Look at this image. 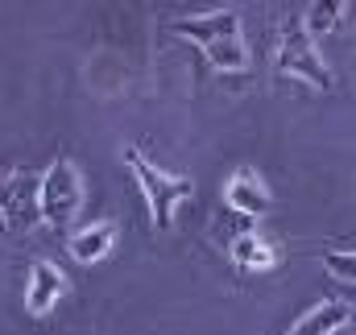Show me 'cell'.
I'll list each match as a JSON object with an SVG mask.
<instances>
[{"instance_id": "obj_1", "label": "cell", "mask_w": 356, "mask_h": 335, "mask_svg": "<svg viewBox=\"0 0 356 335\" xmlns=\"http://www.w3.org/2000/svg\"><path fill=\"white\" fill-rule=\"evenodd\" d=\"M178 38H191L207 63L216 71H245L249 67V50L241 42V17L232 8H220V13H203V17H182L170 25Z\"/></svg>"}, {"instance_id": "obj_2", "label": "cell", "mask_w": 356, "mask_h": 335, "mask_svg": "<svg viewBox=\"0 0 356 335\" xmlns=\"http://www.w3.org/2000/svg\"><path fill=\"white\" fill-rule=\"evenodd\" d=\"M124 166L129 174L137 178V186H141V195H145V203H149V220H154V228L158 232H170V224H175V207L182 199H191V178H178V174H166V170H158L141 149H124Z\"/></svg>"}, {"instance_id": "obj_3", "label": "cell", "mask_w": 356, "mask_h": 335, "mask_svg": "<svg viewBox=\"0 0 356 335\" xmlns=\"http://www.w3.org/2000/svg\"><path fill=\"white\" fill-rule=\"evenodd\" d=\"M83 207V178L75 162H54V166L42 174V186H38V211H42V224L50 228H67Z\"/></svg>"}, {"instance_id": "obj_4", "label": "cell", "mask_w": 356, "mask_h": 335, "mask_svg": "<svg viewBox=\"0 0 356 335\" xmlns=\"http://www.w3.org/2000/svg\"><path fill=\"white\" fill-rule=\"evenodd\" d=\"M277 75L302 79V83L319 87V91L332 87V71H327V63L319 58L315 42L307 38L302 21H286V29H282V42H277Z\"/></svg>"}, {"instance_id": "obj_5", "label": "cell", "mask_w": 356, "mask_h": 335, "mask_svg": "<svg viewBox=\"0 0 356 335\" xmlns=\"http://www.w3.org/2000/svg\"><path fill=\"white\" fill-rule=\"evenodd\" d=\"M38 186H42V178H33V174H4L0 178V215L13 232H29L33 224H42Z\"/></svg>"}, {"instance_id": "obj_6", "label": "cell", "mask_w": 356, "mask_h": 335, "mask_svg": "<svg viewBox=\"0 0 356 335\" xmlns=\"http://www.w3.org/2000/svg\"><path fill=\"white\" fill-rule=\"evenodd\" d=\"M224 203L232 211H241V215H266L273 207V195H269L266 178L257 170H236L228 178V186H224Z\"/></svg>"}, {"instance_id": "obj_7", "label": "cell", "mask_w": 356, "mask_h": 335, "mask_svg": "<svg viewBox=\"0 0 356 335\" xmlns=\"http://www.w3.org/2000/svg\"><path fill=\"white\" fill-rule=\"evenodd\" d=\"M63 294H67L63 269L50 265V261H38V265L29 269V286H25V307H29V315H46Z\"/></svg>"}, {"instance_id": "obj_8", "label": "cell", "mask_w": 356, "mask_h": 335, "mask_svg": "<svg viewBox=\"0 0 356 335\" xmlns=\"http://www.w3.org/2000/svg\"><path fill=\"white\" fill-rule=\"evenodd\" d=\"M116 224L112 220H95L88 228H79L75 236H71V256L75 261H83V265H95V261H104L108 252L116 249Z\"/></svg>"}, {"instance_id": "obj_9", "label": "cell", "mask_w": 356, "mask_h": 335, "mask_svg": "<svg viewBox=\"0 0 356 335\" xmlns=\"http://www.w3.org/2000/svg\"><path fill=\"white\" fill-rule=\"evenodd\" d=\"M348 315H353V307L348 302H336V298H327V302H319V307H311L294 327L286 335H336L344 323H348Z\"/></svg>"}, {"instance_id": "obj_10", "label": "cell", "mask_w": 356, "mask_h": 335, "mask_svg": "<svg viewBox=\"0 0 356 335\" xmlns=\"http://www.w3.org/2000/svg\"><path fill=\"white\" fill-rule=\"evenodd\" d=\"M232 265H236L241 273H266V269L277 265V252H273L269 240L253 236V232H245V236L232 240Z\"/></svg>"}, {"instance_id": "obj_11", "label": "cell", "mask_w": 356, "mask_h": 335, "mask_svg": "<svg viewBox=\"0 0 356 335\" xmlns=\"http://www.w3.org/2000/svg\"><path fill=\"white\" fill-rule=\"evenodd\" d=\"M344 13H348L344 0H315V4L307 8V17H302L307 38H323V33H332V29L344 21Z\"/></svg>"}, {"instance_id": "obj_12", "label": "cell", "mask_w": 356, "mask_h": 335, "mask_svg": "<svg viewBox=\"0 0 356 335\" xmlns=\"http://www.w3.org/2000/svg\"><path fill=\"white\" fill-rule=\"evenodd\" d=\"M323 269L340 281H356V249H327L323 252Z\"/></svg>"}, {"instance_id": "obj_13", "label": "cell", "mask_w": 356, "mask_h": 335, "mask_svg": "<svg viewBox=\"0 0 356 335\" xmlns=\"http://www.w3.org/2000/svg\"><path fill=\"white\" fill-rule=\"evenodd\" d=\"M344 335H356V307H353V315H348V323H344Z\"/></svg>"}]
</instances>
